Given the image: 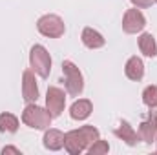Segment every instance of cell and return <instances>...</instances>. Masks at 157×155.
<instances>
[{
  "instance_id": "e0dca14e",
  "label": "cell",
  "mask_w": 157,
  "mask_h": 155,
  "mask_svg": "<svg viewBox=\"0 0 157 155\" xmlns=\"http://www.w3.org/2000/svg\"><path fill=\"white\" fill-rule=\"evenodd\" d=\"M143 102L144 106H148L150 110H155L157 108V86L152 84V86H146L143 89Z\"/></svg>"
},
{
  "instance_id": "ffe728a7",
  "label": "cell",
  "mask_w": 157,
  "mask_h": 155,
  "mask_svg": "<svg viewBox=\"0 0 157 155\" xmlns=\"http://www.w3.org/2000/svg\"><path fill=\"white\" fill-rule=\"evenodd\" d=\"M135 7H139V9H146V7H150L152 4H155V0H130Z\"/></svg>"
},
{
  "instance_id": "3957f363",
  "label": "cell",
  "mask_w": 157,
  "mask_h": 155,
  "mask_svg": "<svg viewBox=\"0 0 157 155\" xmlns=\"http://www.w3.org/2000/svg\"><path fill=\"white\" fill-rule=\"evenodd\" d=\"M29 66L40 78H48L51 71V57L48 49L40 44H35L29 51Z\"/></svg>"
},
{
  "instance_id": "2e32d148",
  "label": "cell",
  "mask_w": 157,
  "mask_h": 155,
  "mask_svg": "<svg viewBox=\"0 0 157 155\" xmlns=\"http://www.w3.org/2000/svg\"><path fill=\"white\" fill-rule=\"evenodd\" d=\"M18 130V119L13 113H0V131L2 133H17Z\"/></svg>"
},
{
  "instance_id": "8992f818",
  "label": "cell",
  "mask_w": 157,
  "mask_h": 155,
  "mask_svg": "<svg viewBox=\"0 0 157 155\" xmlns=\"http://www.w3.org/2000/svg\"><path fill=\"white\" fill-rule=\"evenodd\" d=\"M146 26V18L144 15L139 11V7H133V9H128L122 17V29L124 33L128 35H135V33H141Z\"/></svg>"
},
{
  "instance_id": "30bf717a",
  "label": "cell",
  "mask_w": 157,
  "mask_h": 155,
  "mask_svg": "<svg viewBox=\"0 0 157 155\" xmlns=\"http://www.w3.org/2000/svg\"><path fill=\"white\" fill-rule=\"evenodd\" d=\"M113 133H115V137L121 139L124 144H128V146H135L137 142H139V133L132 128V124L128 122V120H121L119 122V126L113 130Z\"/></svg>"
},
{
  "instance_id": "d6986e66",
  "label": "cell",
  "mask_w": 157,
  "mask_h": 155,
  "mask_svg": "<svg viewBox=\"0 0 157 155\" xmlns=\"http://www.w3.org/2000/svg\"><path fill=\"white\" fill-rule=\"evenodd\" d=\"M110 152V144L106 142V141H102V139H99V141H95L90 148H88V153L90 155H104Z\"/></svg>"
},
{
  "instance_id": "7a4b0ae2",
  "label": "cell",
  "mask_w": 157,
  "mask_h": 155,
  "mask_svg": "<svg viewBox=\"0 0 157 155\" xmlns=\"http://www.w3.org/2000/svg\"><path fill=\"white\" fill-rule=\"evenodd\" d=\"M62 75H64V88L70 97H78L84 89V77L71 60L62 62Z\"/></svg>"
},
{
  "instance_id": "44dd1931",
  "label": "cell",
  "mask_w": 157,
  "mask_h": 155,
  "mask_svg": "<svg viewBox=\"0 0 157 155\" xmlns=\"http://www.w3.org/2000/svg\"><path fill=\"white\" fill-rule=\"evenodd\" d=\"M6 153H17V155H20V150H18V148H13V146H6V148L2 150V155H6Z\"/></svg>"
},
{
  "instance_id": "7c38bea8",
  "label": "cell",
  "mask_w": 157,
  "mask_h": 155,
  "mask_svg": "<svg viewBox=\"0 0 157 155\" xmlns=\"http://www.w3.org/2000/svg\"><path fill=\"white\" fill-rule=\"evenodd\" d=\"M91 112H93L91 100H88V99H78V100H75V102L71 104V108H70V117H71L73 120H86L88 117L91 115Z\"/></svg>"
},
{
  "instance_id": "9a60e30c",
  "label": "cell",
  "mask_w": 157,
  "mask_h": 155,
  "mask_svg": "<svg viewBox=\"0 0 157 155\" xmlns=\"http://www.w3.org/2000/svg\"><path fill=\"white\" fill-rule=\"evenodd\" d=\"M139 49L144 57H150V59L157 55V42L152 33H143L139 37Z\"/></svg>"
},
{
  "instance_id": "ac0fdd59",
  "label": "cell",
  "mask_w": 157,
  "mask_h": 155,
  "mask_svg": "<svg viewBox=\"0 0 157 155\" xmlns=\"http://www.w3.org/2000/svg\"><path fill=\"white\" fill-rule=\"evenodd\" d=\"M80 130V133H82V137H84V141H86V144H88V148L95 142V141H99L101 139V133H99V130L95 128V126H80L78 128Z\"/></svg>"
},
{
  "instance_id": "8fae6325",
  "label": "cell",
  "mask_w": 157,
  "mask_h": 155,
  "mask_svg": "<svg viewBox=\"0 0 157 155\" xmlns=\"http://www.w3.org/2000/svg\"><path fill=\"white\" fill-rule=\"evenodd\" d=\"M42 142H44V148H46V150H49V152H59V150L64 148V133H62L60 130L49 128V130H46Z\"/></svg>"
},
{
  "instance_id": "ba28073f",
  "label": "cell",
  "mask_w": 157,
  "mask_h": 155,
  "mask_svg": "<svg viewBox=\"0 0 157 155\" xmlns=\"http://www.w3.org/2000/svg\"><path fill=\"white\" fill-rule=\"evenodd\" d=\"M22 99L28 104L29 102H37V99H39V86H37L33 70H26L22 73Z\"/></svg>"
},
{
  "instance_id": "7402d4cb",
  "label": "cell",
  "mask_w": 157,
  "mask_h": 155,
  "mask_svg": "<svg viewBox=\"0 0 157 155\" xmlns=\"http://www.w3.org/2000/svg\"><path fill=\"white\" fill-rule=\"evenodd\" d=\"M155 148H157V137H155Z\"/></svg>"
},
{
  "instance_id": "4fadbf2b",
  "label": "cell",
  "mask_w": 157,
  "mask_h": 155,
  "mask_svg": "<svg viewBox=\"0 0 157 155\" xmlns=\"http://www.w3.org/2000/svg\"><path fill=\"white\" fill-rule=\"evenodd\" d=\"M80 40L88 49H99V47H102L106 44V39L93 28H84L82 35H80Z\"/></svg>"
},
{
  "instance_id": "9c48e42d",
  "label": "cell",
  "mask_w": 157,
  "mask_h": 155,
  "mask_svg": "<svg viewBox=\"0 0 157 155\" xmlns=\"http://www.w3.org/2000/svg\"><path fill=\"white\" fill-rule=\"evenodd\" d=\"M64 148L70 155H80L82 152L88 150V144L80 133V130H71L64 133Z\"/></svg>"
},
{
  "instance_id": "603a6c76",
  "label": "cell",
  "mask_w": 157,
  "mask_h": 155,
  "mask_svg": "<svg viewBox=\"0 0 157 155\" xmlns=\"http://www.w3.org/2000/svg\"><path fill=\"white\" fill-rule=\"evenodd\" d=\"M155 4H157V0H155Z\"/></svg>"
},
{
  "instance_id": "5b68a950",
  "label": "cell",
  "mask_w": 157,
  "mask_h": 155,
  "mask_svg": "<svg viewBox=\"0 0 157 155\" xmlns=\"http://www.w3.org/2000/svg\"><path fill=\"white\" fill-rule=\"evenodd\" d=\"M64 106H66V93L57 88V86H51L48 88V93H46V110L49 112V115L53 119L62 115L64 112Z\"/></svg>"
},
{
  "instance_id": "6da1fadb",
  "label": "cell",
  "mask_w": 157,
  "mask_h": 155,
  "mask_svg": "<svg viewBox=\"0 0 157 155\" xmlns=\"http://www.w3.org/2000/svg\"><path fill=\"white\" fill-rule=\"evenodd\" d=\"M51 119L53 117L49 115V112L42 106H37L35 102H29L22 112V122L33 130H48Z\"/></svg>"
},
{
  "instance_id": "277c9868",
  "label": "cell",
  "mask_w": 157,
  "mask_h": 155,
  "mask_svg": "<svg viewBox=\"0 0 157 155\" xmlns=\"http://www.w3.org/2000/svg\"><path fill=\"white\" fill-rule=\"evenodd\" d=\"M37 29L40 35L48 37V39H60L66 31L64 20L59 15H42L37 20Z\"/></svg>"
},
{
  "instance_id": "5bb4252c",
  "label": "cell",
  "mask_w": 157,
  "mask_h": 155,
  "mask_svg": "<svg viewBox=\"0 0 157 155\" xmlns=\"http://www.w3.org/2000/svg\"><path fill=\"white\" fill-rule=\"evenodd\" d=\"M124 73L133 82L143 80V77H144V64H143V60L139 57H130L126 66H124Z\"/></svg>"
},
{
  "instance_id": "52a82bcc",
  "label": "cell",
  "mask_w": 157,
  "mask_h": 155,
  "mask_svg": "<svg viewBox=\"0 0 157 155\" xmlns=\"http://www.w3.org/2000/svg\"><path fill=\"white\" fill-rule=\"evenodd\" d=\"M139 141L146 142V144H152L155 142L157 137V112H150L148 117L139 124Z\"/></svg>"
}]
</instances>
